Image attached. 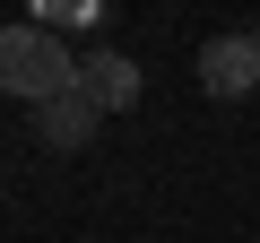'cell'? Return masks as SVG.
<instances>
[{
	"instance_id": "cell-1",
	"label": "cell",
	"mask_w": 260,
	"mask_h": 243,
	"mask_svg": "<svg viewBox=\"0 0 260 243\" xmlns=\"http://www.w3.org/2000/svg\"><path fill=\"white\" fill-rule=\"evenodd\" d=\"M70 87H78V52H70L44 18L0 26V96H18V104H52V96H70Z\"/></svg>"
},
{
	"instance_id": "cell-2",
	"label": "cell",
	"mask_w": 260,
	"mask_h": 243,
	"mask_svg": "<svg viewBox=\"0 0 260 243\" xmlns=\"http://www.w3.org/2000/svg\"><path fill=\"white\" fill-rule=\"evenodd\" d=\"M200 78L208 96H260V35H217L200 52Z\"/></svg>"
},
{
	"instance_id": "cell-3",
	"label": "cell",
	"mask_w": 260,
	"mask_h": 243,
	"mask_svg": "<svg viewBox=\"0 0 260 243\" xmlns=\"http://www.w3.org/2000/svg\"><path fill=\"white\" fill-rule=\"evenodd\" d=\"M35 131H44V148H87V139L104 131V104H95L87 87H70V96L35 104Z\"/></svg>"
},
{
	"instance_id": "cell-4",
	"label": "cell",
	"mask_w": 260,
	"mask_h": 243,
	"mask_svg": "<svg viewBox=\"0 0 260 243\" xmlns=\"http://www.w3.org/2000/svg\"><path fill=\"white\" fill-rule=\"evenodd\" d=\"M78 87L104 104V113H121V104H139V61H130V52H78Z\"/></svg>"
}]
</instances>
